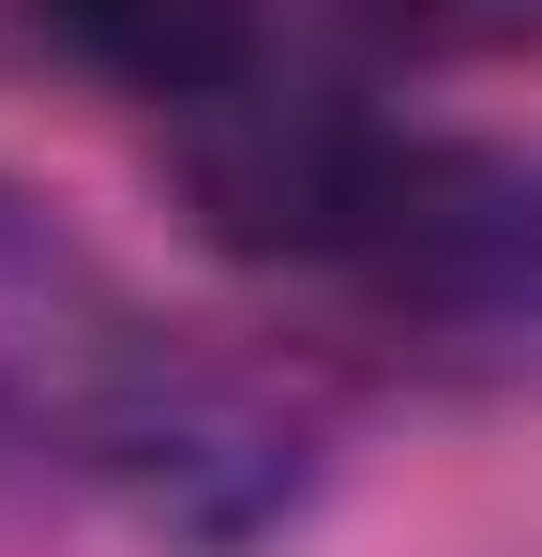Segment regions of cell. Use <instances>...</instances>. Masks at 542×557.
<instances>
[{"label":"cell","mask_w":542,"mask_h":557,"mask_svg":"<svg viewBox=\"0 0 542 557\" xmlns=\"http://www.w3.org/2000/svg\"><path fill=\"white\" fill-rule=\"evenodd\" d=\"M0 422L30 453L106 482L181 557H257L317 497V437L271 407L257 362H226L76 226V196L0 166Z\"/></svg>","instance_id":"cell-1"},{"label":"cell","mask_w":542,"mask_h":557,"mask_svg":"<svg viewBox=\"0 0 542 557\" xmlns=\"http://www.w3.org/2000/svg\"><path fill=\"white\" fill-rule=\"evenodd\" d=\"M46 30L76 46L90 76L151 91L167 121H196L211 91H242L271 61V0H46Z\"/></svg>","instance_id":"cell-2"},{"label":"cell","mask_w":542,"mask_h":557,"mask_svg":"<svg viewBox=\"0 0 542 557\" xmlns=\"http://www.w3.org/2000/svg\"><path fill=\"white\" fill-rule=\"evenodd\" d=\"M407 46H452V61H482V46H542V0H377Z\"/></svg>","instance_id":"cell-3"}]
</instances>
